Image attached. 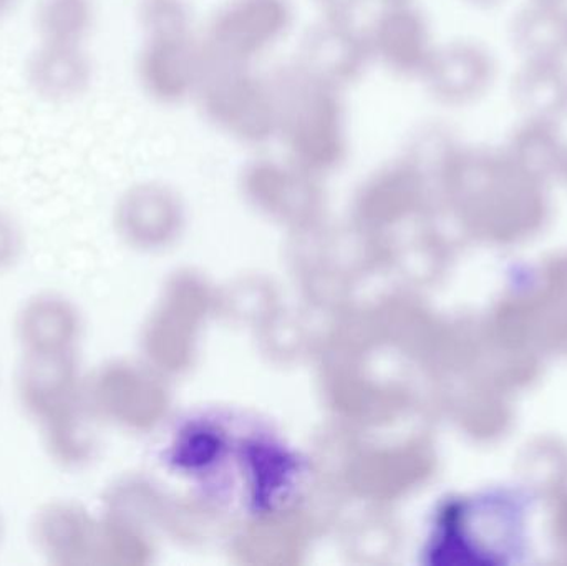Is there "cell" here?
<instances>
[{
	"label": "cell",
	"mask_w": 567,
	"mask_h": 566,
	"mask_svg": "<svg viewBox=\"0 0 567 566\" xmlns=\"http://www.w3.org/2000/svg\"><path fill=\"white\" fill-rule=\"evenodd\" d=\"M278 100V140L287 158L313 175L332 172L349 155L343 92L317 82L293 63L271 73Z\"/></svg>",
	"instance_id": "1"
},
{
	"label": "cell",
	"mask_w": 567,
	"mask_h": 566,
	"mask_svg": "<svg viewBox=\"0 0 567 566\" xmlns=\"http://www.w3.org/2000/svg\"><path fill=\"white\" fill-rule=\"evenodd\" d=\"M138 23L136 73L143 93L162 106L195 100L208 55L188 0H140Z\"/></svg>",
	"instance_id": "2"
},
{
	"label": "cell",
	"mask_w": 567,
	"mask_h": 566,
	"mask_svg": "<svg viewBox=\"0 0 567 566\" xmlns=\"http://www.w3.org/2000/svg\"><path fill=\"white\" fill-rule=\"evenodd\" d=\"M203 119L221 135L248 146L278 140V100L271 75L255 65L208 59L195 100Z\"/></svg>",
	"instance_id": "3"
},
{
	"label": "cell",
	"mask_w": 567,
	"mask_h": 566,
	"mask_svg": "<svg viewBox=\"0 0 567 566\" xmlns=\"http://www.w3.org/2000/svg\"><path fill=\"white\" fill-rule=\"evenodd\" d=\"M292 23L290 0H228L213 13L203 33L206 55L255 65L286 39Z\"/></svg>",
	"instance_id": "4"
},
{
	"label": "cell",
	"mask_w": 567,
	"mask_h": 566,
	"mask_svg": "<svg viewBox=\"0 0 567 566\" xmlns=\"http://www.w3.org/2000/svg\"><path fill=\"white\" fill-rule=\"evenodd\" d=\"M372 62L365 29L357 20L320 17L300 40L292 63L310 79L346 93Z\"/></svg>",
	"instance_id": "5"
},
{
	"label": "cell",
	"mask_w": 567,
	"mask_h": 566,
	"mask_svg": "<svg viewBox=\"0 0 567 566\" xmlns=\"http://www.w3.org/2000/svg\"><path fill=\"white\" fill-rule=\"evenodd\" d=\"M16 398L35 425L80 404L85 399V381L76 352L20 354Z\"/></svg>",
	"instance_id": "6"
},
{
	"label": "cell",
	"mask_w": 567,
	"mask_h": 566,
	"mask_svg": "<svg viewBox=\"0 0 567 566\" xmlns=\"http://www.w3.org/2000/svg\"><path fill=\"white\" fill-rule=\"evenodd\" d=\"M373 62L393 75H422L432 59L429 27L409 0H386L365 27Z\"/></svg>",
	"instance_id": "7"
},
{
	"label": "cell",
	"mask_w": 567,
	"mask_h": 566,
	"mask_svg": "<svg viewBox=\"0 0 567 566\" xmlns=\"http://www.w3.org/2000/svg\"><path fill=\"white\" fill-rule=\"evenodd\" d=\"M99 521L72 498L43 502L30 521L37 554L55 566L93 564Z\"/></svg>",
	"instance_id": "8"
},
{
	"label": "cell",
	"mask_w": 567,
	"mask_h": 566,
	"mask_svg": "<svg viewBox=\"0 0 567 566\" xmlns=\"http://www.w3.org/2000/svg\"><path fill=\"white\" fill-rule=\"evenodd\" d=\"M82 335V315L75 302L62 292H35L22 302L13 319L20 354L76 352Z\"/></svg>",
	"instance_id": "9"
},
{
	"label": "cell",
	"mask_w": 567,
	"mask_h": 566,
	"mask_svg": "<svg viewBox=\"0 0 567 566\" xmlns=\"http://www.w3.org/2000/svg\"><path fill=\"white\" fill-rule=\"evenodd\" d=\"M93 66L82 45L42 43L27 63V80L49 102L79 99L92 85Z\"/></svg>",
	"instance_id": "10"
},
{
	"label": "cell",
	"mask_w": 567,
	"mask_h": 566,
	"mask_svg": "<svg viewBox=\"0 0 567 566\" xmlns=\"http://www.w3.org/2000/svg\"><path fill=\"white\" fill-rule=\"evenodd\" d=\"M316 178L292 159L256 158L245 168L246 192L269 208H306L316 196Z\"/></svg>",
	"instance_id": "11"
},
{
	"label": "cell",
	"mask_w": 567,
	"mask_h": 566,
	"mask_svg": "<svg viewBox=\"0 0 567 566\" xmlns=\"http://www.w3.org/2000/svg\"><path fill=\"white\" fill-rule=\"evenodd\" d=\"M92 412L85 399L80 404L37 424L47 457L63 471L82 469L92 459Z\"/></svg>",
	"instance_id": "12"
},
{
	"label": "cell",
	"mask_w": 567,
	"mask_h": 566,
	"mask_svg": "<svg viewBox=\"0 0 567 566\" xmlns=\"http://www.w3.org/2000/svg\"><path fill=\"white\" fill-rule=\"evenodd\" d=\"M175 208V199L168 189L145 183L128 189L120 199L116 223L126 238L140 241L168 225Z\"/></svg>",
	"instance_id": "13"
},
{
	"label": "cell",
	"mask_w": 567,
	"mask_h": 566,
	"mask_svg": "<svg viewBox=\"0 0 567 566\" xmlns=\"http://www.w3.org/2000/svg\"><path fill=\"white\" fill-rule=\"evenodd\" d=\"M92 0H39L35 27L42 43L82 45L93 25Z\"/></svg>",
	"instance_id": "14"
},
{
	"label": "cell",
	"mask_w": 567,
	"mask_h": 566,
	"mask_svg": "<svg viewBox=\"0 0 567 566\" xmlns=\"http://www.w3.org/2000/svg\"><path fill=\"white\" fill-rule=\"evenodd\" d=\"M23 248L25 241L19 222L10 213L0 209V275L19 265Z\"/></svg>",
	"instance_id": "15"
},
{
	"label": "cell",
	"mask_w": 567,
	"mask_h": 566,
	"mask_svg": "<svg viewBox=\"0 0 567 566\" xmlns=\"http://www.w3.org/2000/svg\"><path fill=\"white\" fill-rule=\"evenodd\" d=\"M320 17H329V19L357 20L360 7L365 0H313Z\"/></svg>",
	"instance_id": "16"
},
{
	"label": "cell",
	"mask_w": 567,
	"mask_h": 566,
	"mask_svg": "<svg viewBox=\"0 0 567 566\" xmlns=\"http://www.w3.org/2000/svg\"><path fill=\"white\" fill-rule=\"evenodd\" d=\"M13 0H0V17L6 16L12 7Z\"/></svg>",
	"instance_id": "17"
},
{
	"label": "cell",
	"mask_w": 567,
	"mask_h": 566,
	"mask_svg": "<svg viewBox=\"0 0 567 566\" xmlns=\"http://www.w3.org/2000/svg\"><path fill=\"white\" fill-rule=\"evenodd\" d=\"M0 532H2V524H0Z\"/></svg>",
	"instance_id": "18"
},
{
	"label": "cell",
	"mask_w": 567,
	"mask_h": 566,
	"mask_svg": "<svg viewBox=\"0 0 567 566\" xmlns=\"http://www.w3.org/2000/svg\"><path fill=\"white\" fill-rule=\"evenodd\" d=\"M382 2H386V0H382Z\"/></svg>",
	"instance_id": "19"
}]
</instances>
